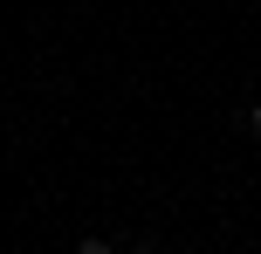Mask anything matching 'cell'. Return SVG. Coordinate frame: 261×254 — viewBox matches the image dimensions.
<instances>
[{
  "mask_svg": "<svg viewBox=\"0 0 261 254\" xmlns=\"http://www.w3.org/2000/svg\"><path fill=\"white\" fill-rule=\"evenodd\" d=\"M254 137H261V103H254Z\"/></svg>",
  "mask_w": 261,
  "mask_h": 254,
  "instance_id": "obj_1",
  "label": "cell"
}]
</instances>
